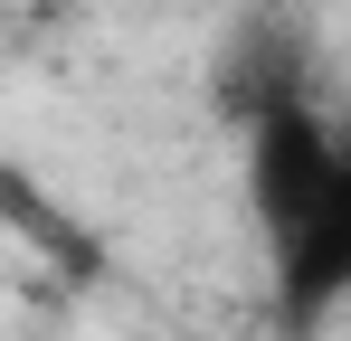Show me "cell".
I'll return each instance as SVG.
<instances>
[{
  "mask_svg": "<svg viewBox=\"0 0 351 341\" xmlns=\"http://www.w3.org/2000/svg\"><path fill=\"white\" fill-rule=\"evenodd\" d=\"M247 209L266 227L276 313L294 332L351 303V133L294 86L247 114Z\"/></svg>",
  "mask_w": 351,
  "mask_h": 341,
  "instance_id": "cell-1",
  "label": "cell"
}]
</instances>
